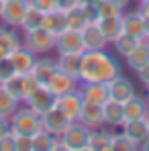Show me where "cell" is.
Returning a JSON list of instances; mask_svg holds the SVG:
<instances>
[{
	"label": "cell",
	"mask_w": 149,
	"mask_h": 151,
	"mask_svg": "<svg viewBox=\"0 0 149 151\" xmlns=\"http://www.w3.org/2000/svg\"><path fill=\"white\" fill-rule=\"evenodd\" d=\"M106 88H108V98L110 100H117L123 104L125 100H129L133 94H135V86L131 80H127L125 76H117L112 78L110 82H106Z\"/></svg>",
	"instance_id": "9"
},
{
	"label": "cell",
	"mask_w": 149,
	"mask_h": 151,
	"mask_svg": "<svg viewBox=\"0 0 149 151\" xmlns=\"http://www.w3.org/2000/svg\"><path fill=\"white\" fill-rule=\"evenodd\" d=\"M147 100H149V86H147Z\"/></svg>",
	"instance_id": "48"
},
{
	"label": "cell",
	"mask_w": 149,
	"mask_h": 151,
	"mask_svg": "<svg viewBox=\"0 0 149 151\" xmlns=\"http://www.w3.org/2000/svg\"><path fill=\"white\" fill-rule=\"evenodd\" d=\"M88 137H90V129L74 121L59 135V145L66 151H88Z\"/></svg>",
	"instance_id": "3"
},
{
	"label": "cell",
	"mask_w": 149,
	"mask_h": 151,
	"mask_svg": "<svg viewBox=\"0 0 149 151\" xmlns=\"http://www.w3.org/2000/svg\"><path fill=\"white\" fill-rule=\"evenodd\" d=\"M8 121H10V131L12 133H19V135H29V137H33L35 133H39L43 125H41V114H37L35 110H31L29 106L25 108H17L10 116H8Z\"/></svg>",
	"instance_id": "2"
},
{
	"label": "cell",
	"mask_w": 149,
	"mask_h": 151,
	"mask_svg": "<svg viewBox=\"0 0 149 151\" xmlns=\"http://www.w3.org/2000/svg\"><path fill=\"white\" fill-rule=\"evenodd\" d=\"M74 121L63 112V110H59L57 106H53L49 108L47 112H43L41 114V125H43V131H47L51 135H55V137H59L68 127L72 125Z\"/></svg>",
	"instance_id": "6"
},
{
	"label": "cell",
	"mask_w": 149,
	"mask_h": 151,
	"mask_svg": "<svg viewBox=\"0 0 149 151\" xmlns=\"http://www.w3.org/2000/svg\"><path fill=\"white\" fill-rule=\"evenodd\" d=\"M125 59H127L129 68L135 70V72H137L139 68H143L149 61V41L147 39H139L137 45L129 51V55H125Z\"/></svg>",
	"instance_id": "17"
},
{
	"label": "cell",
	"mask_w": 149,
	"mask_h": 151,
	"mask_svg": "<svg viewBox=\"0 0 149 151\" xmlns=\"http://www.w3.org/2000/svg\"><path fill=\"white\" fill-rule=\"evenodd\" d=\"M78 123L86 125L90 131L102 127L104 125V110H102V104L84 100L82 102V108H80V114H78Z\"/></svg>",
	"instance_id": "8"
},
{
	"label": "cell",
	"mask_w": 149,
	"mask_h": 151,
	"mask_svg": "<svg viewBox=\"0 0 149 151\" xmlns=\"http://www.w3.org/2000/svg\"><path fill=\"white\" fill-rule=\"evenodd\" d=\"M14 151H33V139L29 135L14 133Z\"/></svg>",
	"instance_id": "37"
},
{
	"label": "cell",
	"mask_w": 149,
	"mask_h": 151,
	"mask_svg": "<svg viewBox=\"0 0 149 151\" xmlns=\"http://www.w3.org/2000/svg\"><path fill=\"white\" fill-rule=\"evenodd\" d=\"M27 8H29V0H8L4 2L0 21H4V25L8 27H19Z\"/></svg>",
	"instance_id": "13"
},
{
	"label": "cell",
	"mask_w": 149,
	"mask_h": 151,
	"mask_svg": "<svg viewBox=\"0 0 149 151\" xmlns=\"http://www.w3.org/2000/svg\"><path fill=\"white\" fill-rule=\"evenodd\" d=\"M6 131H10V121H8V116H0V137Z\"/></svg>",
	"instance_id": "43"
},
{
	"label": "cell",
	"mask_w": 149,
	"mask_h": 151,
	"mask_svg": "<svg viewBox=\"0 0 149 151\" xmlns=\"http://www.w3.org/2000/svg\"><path fill=\"white\" fill-rule=\"evenodd\" d=\"M137 76H139V80H141L145 86H149V61L143 65V68H139V70H137Z\"/></svg>",
	"instance_id": "41"
},
{
	"label": "cell",
	"mask_w": 149,
	"mask_h": 151,
	"mask_svg": "<svg viewBox=\"0 0 149 151\" xmlns=\"http://www.w3.org/2000/svg\"><path fill=\"white\" fill-rule=\"evenodd\" d=\"M8 59H10V63H12V68H14L17 74H29L33 70L35 61H37V55L31 49H27L25 45H21V47H17L8 55Z\"/></svg>",
	"instance_id": "12"
},
{
	"label": "cell",
	"mask_w": 149,
	"mask_h": 151,
	"mask_svg": "<svg viewBox=\"0 0 149 151\" xmlns=\"http://www.w3.org/2000/svg\"><path fill=\"white\" fill-rule=\"evenodd\" d=\"M137 147L133 145V141L125 135V133H112V143H110V151H135Z\"/></svg>",
	"instance_id": "35"
},
{
	"label": "cell",
	"mask_w": 149,
	"mask_h": 151,
	"mask_svg": "<svg viewBox=\"0 0 149 151\" xmlns=\"http://www.w3.org/2000/svg\"><path fill=\"white\" fill-rule=\"evenodd\" d=\"M21 76H23V102H25L27 98H29L31 94H35L43 84L31 74V72H29V74H21Z\"/></svg>",
	"instance_id": "34"
},
{
	"label": "cell",
	"mask_w": 149,
	"mask_h": 151,
	"mask_svg": "<svg viewBox=\"0 0 149 151\" xmlns=\"http://www.w3.org/2000/svg\"><path fill=\"white\" fill-rule=\"evenodd\" d=\"M25 104L31 108V110H35L37 114H43V112H47L49 108L55 106V96L51 94L45 86H41L35 94H31V96L27 98Z\"/></svg>",
	"instance_id": "15"
},
{
	"label": "cell",
	"mask_w": 149,
	"mask_h": 151,
	"mask_svg": "<svg viewBox=\"0 0 149 151\" xmlns=\"http://www.w3.org/2000/svg\"><path fill=\"white\" fill-rule=\"evenodd\" d=\"M0 151H14V133L6 131L0 137Z\"/></svg>",
	"instance_id": "39"
},
{
	"label": "cell",
	"mask_w": 149,
	"mask_h": 151,
	"mask_svg": "<svg viewBox=\"0 0 149 151\" xmlns=\"http://www.w3.org/2000/svg\"><path fill=\"white\" fill-rule=\"evenodd\" d=\"M29 4L35 6V8H39L41 12H49V10L59 6V0H29Z\"/></svg>",
	"instance_id": "38"
},
{
	"label": "cell",
	"mask_w": 149,
	"mask_h": 151,
	"mask_svg": "<svg viewBox=\"0 0 149 151\" xmlns=\"http://www.w3.org/2000/svg\"><path fill=\"white\" fill-rule=\"evenodd\" d=\"M4 2H8V0H4Z\"/></svg>",
	"instance_id": "50"
},
{
	"label": "cell",
	"mask_w": 149,
	"mask_h": 151,
	"mask_svg": "<svg viewBox=\"0 0 149 151\" xmlns=\"http://www.w3.org/2000/svg\"><path fill=\"white\" fill-rule=\"evenodd\" d=\"M43 86L57 98V96H61V94H68V92L78 90V80L72 78L70 74H66V72H61V70H57Z\"/></svg>",
	"instance_id": "7"
},
{
	"label": "cell",
	"mask_w": 149,
	"mask_h": 151,
	"mask_svg": "<svg viewBox=\"0 0 149 151\" xmlns=\"http://www.w3.org/2000/svg\"><path fill=\"white\" fill-rule=\"evenodd\" d=\"M121 74L119 61L106 53L104 49H86L82 53V61H80V82H110L112 78Z\"/></svg>",
	"instance_id": "1"
},
{
	"label": "cell",
	"mask_w": 149,
	"mask_h": 151,
	"mask_svg": "<svg viewBox=\"0 0 149 151\" xmlns=\"http://www.w3.org/2000/svg\"><path fill=\"white\" fill-rule=\"evenodd\" d=\"M33 151H53V149H61V145H59V137H55V135H51L47 131H39V133H35L33 137Z\"/></svg>",
	"instance_id": "26"
},
{
	"label": "cell",
	"mask_w": 149,
	"mask_h": 151,
	"mask_svg": "<svg viewBox=\"0 0 149 151\" xmlns=\"http://www.w3.org/2000/svg\"><path fill=\"white\" fill-rule=\"evenodd\" d=\"M102 110H104V125L110 127H121L125 123V114H123V104L117 100H108L102 104Z\"/></svg>",
	"instance_id": "23"
},
{
	"label": "cell",
	"mask_w": 149,
	"mask_h": 151,
	"mask_svg": "<svg viewBox=\"0 0 149 151\" xmlns=\"http://www.w3.org/2000/svg\"><path fill=\"white\" fill-rule=\"evenodd\" d=\"M145 39H147V41H149V33H147V37H145Z\"/></svg>",
	"instance_id": "49"
},
{
	"label": "cell",
	"mask_w": 149,
	"mask_h": 151,
	"mask_svg": "<svg viewBox=\"0 0 149 151\" xmlns=\"http://www.w3.org/2000/svg\"><path fill=\"white\" fill-rule=\"evenodd\" d=\"M139 2H143V0H139Z\"/></svg>",
	"instance_id": "51"
},
{
	"label": "cell",
	"mask_w": 149,
	"mask_h": 151,
	"mask_svg": "<svg viewBox=\"0 0 149 151\" xmlns=\"http://www.w3.org/2000/svg\"><path fill=\"white\" fill-rule=\"evenodd\" d=\"M80 61H82V53H59L57 57V68L72 78H80ZM80 82V80H78Z\"/></svg>",
	"instance_id": "25"
},
{
	"label": "cell",
	"mask_w": 149,
	"mask_h": 151,
	"mask_svg": "<svg viewBox=\"0 0 149 151\" xmlns=\"http://www.w3.org/2000/svg\"><path fill=\"white\" fill-rule=\"evenodd\" d=\"M2 86H4L19 102H23V76L21 74H14L10 80H6Z\"/></svg>",
	"instance_id": "33"
},
{
	"label": "cell",
	"mask_w": 149,
	"mask_h": 151,
	"mask_svg": "<svg viewBox=\"0 0 149 151\" xmlns=\"http://www.w3.org/2000/svg\"><path fill=\"white\" fill-rule=\"evenodd\" d=\"M43 29L51 31L53 35H59L61 31L68 29V21H66V10L61 8H53L49 12L43 14Z\"/></svg>",
	"instance_id": "20"
},
{
	"label": "cell",
	"mask_w": 149,
	"mask_h": 151,
	"mask_svg": "<svg viewBox=\"0 0 149 151\" xmlns=\"http://www.w3.org/2000/svg\"><path fill=\"white\" fill-rule=\"evenodd\" d=\"M110 143H112V133L104 131L102 127L90 131V137H88V151H110Z\"/></svg>",
	"instance_id": "21"
},
{
	"label": "cell",
	"mask_w": 149,
	"mask_h": 151,
	"mask_svg": "<svg viewBox=\"0 0 149 151\" xmlns=\"http://www.w3.org/2000/svg\"><path fill=\"white\" fill-rule=\"evenodd\" d=\"M98 29L102 31V35L108 39V43H110V41H114V39L123 33V14L100 19V21H98Z\"/></svg>",
	"instance_id": "24"
},
{
	"label": "cell",
	"mask_w": 149,
	"mask_h": 151,
	"mask_svg": "<svg viewBox=\"0 0 149 151\" xmlns=\"http://www.w3.org/2000/svg\"><path fill=\"white\" fill-rule=\"evenodd\" d=\"M21 37L12 31V29H4L0 27V49L4 51L6 55H10L17 47H21Z\"/></svg>",
	"instance_id": "28"
},
{
	"label": "cell",
	"mask_w": 149,
	"mask_h": 151,
	"mask_svg": "<svg viewBox=\"0 0 149 151\" xmlns=\"http://www.w3.org/2000/svg\"><path fill=\"white\" fill-rule=\"evenodd\" d=\"M82 94L80 90H74V92H68V94H61L55 98V106L59 110H63L72 121H78V114H80V108H82Z\"/></svg>",
	"instance_id": "14"
},
{
	"label": "cell",
	"mask_w": 149,
	"mask_h": 151,
	"mask_svg": "<svg viewBox=\"0 0 149 151\" xmlns=\"http://www.w3.org/2000/svg\"><path fill=\"white\" fill-rule=\"evenodd\" d=\"M57 70H59V68H57V59H51V57H39V59L35 61L31 74L35 76L41 84H45V82H47Z\"/></svg>",
	"instance_id": "22"
},
{
	"label": "cell",
	"mask_w": 149,
	"mask_h": 151,
	"mask_svg": "<svg viewBox=\"0 0 149 151\" xmlns=\"http://www.w3.org/2000/svg\"><path fill=\"white\" fill-rule=\"evenodd\" d=\"M80 94H82L84 100L96 102V104H104L108 100V88L102 82H86V84H82Z\"/></svg>",
	"instance_id": "18"
},
{
	"label": "cell",
	"mask_w": 149,
	"mask_h": 151,
	"mask_svg": "<svg viewBox=\"0 0 149 151\" xmlns=\"http://www.w3.org/2000/svg\"><path fill=\"white\" fill-rule=\"evenodd\" d=\"M19 106H21V102L0 84V116H10Z\"/></svg>",
	"instance_id": "29"
},
{
	"label": "cell",
	"mask_w": 149,
	"mask_h": 151,
	"mask_svg": "<svg viewBox=\"0 0 149 151\" xmlns=\"http://www.w3.org/2000/svg\"><path fill=\"white\" fill-rule=\"evenodd\" d=\"M2 8H4V0H0V17H2Z\"/></svg>",
	"instance_id": "46"
},
{
	"label": "cell",
	"mask_w": 149,
	"mask_h": 151,
	"mask_svg": "<svg viewBox=\"0 0 149 151\" xmlns=\"http://www.w3.org/2000/svg\"><path fill=\"white\" fill-rule=\"evenodd\" d=\"M139 14L143 17L145 27H147V33H149V0H143V2L139 4Z\"/></svg>",
	"instance_id": "40"
},
{
	"label": "cell",
	"mask_w": 149,
	"mask_h": 151,
	"mask_svg": "<svg viewBox=\"0 0 149 151\" xmlns=\"http://www.w3.org/2000/svg\"><path fill=\"white\" fill-rule=\"evenodd\" d=\"M137 41L139 39H135V37H131V35H127V33H121L114 41H112V45H114V49H117V53L119 55H129V51L133 49L135 45H137Z\"/></svg>",
	"instance_id": "31"
},
{
	"label": "cell",
	"mask_w": 149,
	"mask_h": 151,
	"mask_svg": "<svg viewBox=\"0 0 149 151\" xmlns=\"http://www.w3.org/2000/svg\"><path fill=\"white\" fill-rule=\"evenodd\" d=\"M123 133L133 141V145L137 149H141V145L149 139V127L145 119H137V121H125L123 125Z\"/></svg>",
	"instance_id": "10"
},
{
	"label": "cell",
	"mask_w": 149,
	"mask_h": 151,
	"mask_svg": "<svg viewBox=\"0 0 149 151\" xmlns=\"http://www.w3.org/2000/svg\"><path fill=\"white\" fill-rule=\"evenodd\" d=\"M43 14L45 12H41L39 8H35V6H31L29 4V8L25 10V14H23V19H21V29L23 31H33V29H39V27H43Z\"/></svg>",
	"instance_id": "27"
},
{
	"label": "cell",
	"mask_w": 149,
	"mask_h": 151,
	"mask_svg": "<svg viewBox=\"0 0 149 151\" xmlns=\"http://www.w3.org/2000/svg\"><path fill=\"white\" fill-rule=\"evenodd\" d=\"M96 10H98L100 19H106V17H117V14H123V10L112 2V0H96Z\"/></svg>",
	"instance_id": "32"
},
{
	"label": "cell",
	"mask_w": 149,
	"mask_h": 151,
	"mask_svg": "<svg viewBox=\"0 0 149 151\" xmlns=\"http://www.w3.org/2000/svg\"><path fill=\"white\" fill-rule=\"evenodd\" d=\"M55 51L57 53H84V39H82V31L78 29H66L59 35H55Z\"/></svg>",
	"instance_id": "5"
},
{
	"label": "cell",
	"mask_w": 149,
	"mask_h": 151,
	"mask_svg": "<svg viewBox=\"0 0 149 151\" xmlns=\"http://www.w3.org/2000/svg\"><path fill=\"white\" fill-rule=\"evenodd\" d=\"M112 2H114V4H117L121 10H123V8H127V6L131 4V0H112Z\"/></svg>",
	"instance_id": "44"
},
{
	"label": "cell",
	"mask_w": 149,
	"mask_h": 151,
	"mask_svg": "<svg viewBox=\"0 0 149 151\" xmlns=\"http://www.w3.org/2000/svg\"><path fill=\"white\" fill-rule=\"evenodd\" d=\"M145 121H147V127H149V114H147V116H145Z\"/></svg>",
	"instance_id": "47"
},
{
	"label": "cell",
	"mask_w": 149,
	"mask_h": 151,
	"mask_svg": "<svg viewBox=\"0 0 149 151\" xmlns=\"http://www.w3.org/2000/svg\"><path fill=\"white\" fill-rule=\"evenodd\" d=\"M80 4V0H59V6L57 8H61V10H70V8H74Z\"/></svg>",
	"instance_id": "42"
},
{
	"label": "cell",
	"mask_w": 149,
	"mask_h": 151,
	"mask_svg": "<svg viewBox=\"0 0 149 151\" xmlns=\"http://www.w3.org/2000/svg\"><path fill=\"white\" fill-rule=\"evenodd\" d=\"M14 74H17V72H14L10 59H8V57H2V59H0V84H4L6 80H10Z\"/></svg>",
	"instance_id": "36"
},
{
	"label": "cell",
	"mask_w": 149,
	"mask_h": 151,
	"mask_svg": "<svg viewBox=\"0 0 149 151\" xmlns=\"http://www.w3.org/2000/svg\"><path fill=\"white\" fill-rule=\"evenodd\" d=\"M66 21H68V27L70 29H78V31H82L84 27L88 25L86 23V17H84V10H82L80 4L74 6V8H70V10H66Z\"/></svg>",
	"instance_id": "30"
},
{
	"label": "cell",
	"mask_w": 149,
	"mask_h": 151,
	"mask_svg": "<svg viewBox=\"0 0 149 151\" xmlns=\"http://www.w3.org/2000/svg\"><path fill=\"white\" fill-rule=\"evenodd\" d=\"M123 33L135 37V39H145L147 37V27H145L143 17L139 14V10L129 12L123 17Z\"/></svg>",
	"instance_id": "16"
},
{
	"label": "cell",
	"mask_w": 149,
	"mask_h": 151,
	"mask_svg": "<svg viewBox=\"0 0 149 151\" xmlns=\"http://www.w3.org/2000/svg\"><path fill=\"white\" fill-rule=\"evenodd\" d=\"M123 114L125 121H137V119H145L149 114V100L139 96L137 92L123 102Z\"/></svg>",
	"instance_id": "11"
},
{
	"label": "cell",
	"mask_w": 149,
	"mask_h": 151,
	"mask_svg": "<svg viewBox=\"0 0 149 151\" xmlns=\"http://www.w3.org/2000/svg\"><path fill=\"white\" fill-rule=\"evenodd\" d=\"M141 149H145V151H149V139H147V141H145V143H143V145H141Z\"/></svg>",
	"instance_id": "45"
},
{
	"label": "cell",
	"mask_w": 149,
	"mask_h": 151,
	"mask_svg": "<svg viewBox=\"0 0 149 151\" xmlns=\"http://www.w3.org/2000/svg\"><path fill=\"white\" fill-rule=\"evenodd\" d=\"M23 45L27 49H31L35 55H45V53L55 49V35L43 27L33 29V31H25Z\"/></svg>",
	"instance_id": "4"
},
{
	"label": "cell",
	"mask_w": 149,
	"mask_h": 151,
	"mask_svg": "<svg viewBox=\"0 0 149 151\" xmlns=\"http://www.w3.org/2000/svg\"><path fill=\"white\" fill-rule=\"evenodd\" d=\"M82 39H84V47L86 49H104L108 39L102 35V31L98 29V25H86L82 29Z\"/></svg>",
	"instance_id": "19"
}]
</instances>
